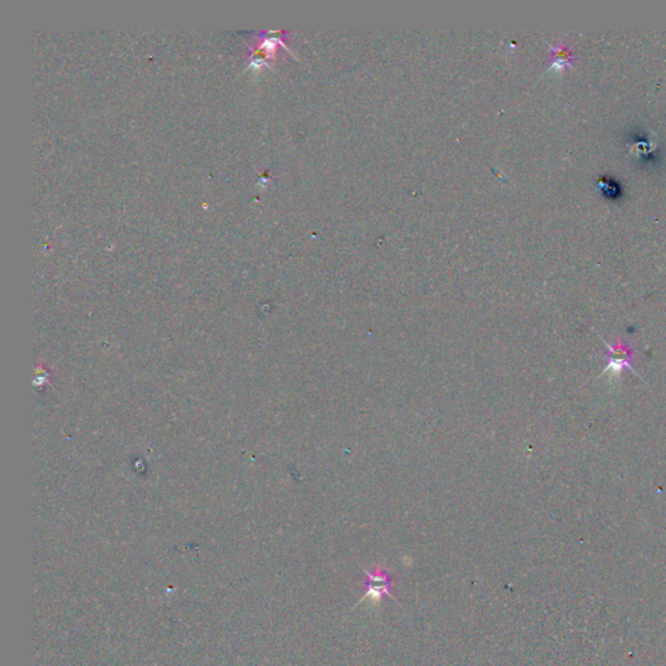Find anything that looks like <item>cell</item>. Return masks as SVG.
Returning a JSON list of instances; mask_svg holds the SVG:
<instances>
[{
    "instance_id": "1",
    "label": "cell",
    "mask_w": 666,
    "mask_h": 666,
    "mask_svg": "<svg viewBox=\"0 0 666 666\" xmlns=\"http://www.w3.org/2000/svg\"><path fill=\"white\" fill-rule=\"evenodd\" d=\"M607 359H608V365L602 374H608L610 378H616L618 375L622 374L625 368H630V370L633 368L631 367L633 351L629 349L622 341L618 342L617 346L609 348Z\"/></svg>"
},
{
    "instance_id": "2",
    "label": "cell",
    "mask_w": 666,
    "mask_h": 666,
    "mask_svg": "<svg viewBox=\"0 0 666 666\" xmlns=\"http://www.w3.org/2000/svg\"><path fill=\"white\" fill-rule=\"evenodd\" d=\"M365 585L367 587L366 597L382 599V596H390L392 578L382 570L379 569L375 573L373 571L367 573Z\"/></svg>"
}]
</instances>
